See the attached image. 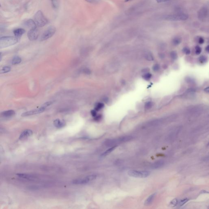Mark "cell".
<instances>
[{
  "label": "cell",
  "instance_id": "cell-1",
  "mask_svg": "<svg viewBox=\"0 0 209 209\" xmlns=\"http://www.w3.org/2000/svg\"><path fill=\"white\" fill-rule=\"evenodd\" d=\"M18 39L13 36H4L0 38V50L11 46L17 43Z\"/></svg>",
  "mask_w": 209,
  "mask_h": 209
},
{
  "label": "cell",
  "instance_id": "cell-2",
  "mask_svg": "<svg viewBox=\"0 0 209 209\" xmlns=\"http://www.w3.org/2000/svg\"><path fill=\"white\" fill-rule=\"evenodd\" d=\"M34 21L36 26L39 27H43L48 23V21L41 10L38 11L35 14Z\"/></svg>",
  "mask_w": 209,
  "mask_h": 209
},
{
  "label": "cell",
  "instance_id": "cell-3",
  "mask_svg": "<svg viewBox=\"0 0 209 209\" xmlns=\"http://www.w3.org/2000/svg\"><path fill=\"white\" fill-rule=\"evenodd\" d=\"M188 19V15L185 13H177L168 15L165 19L170 21H186Z\"/></svg>",
  "mask_w": 209,
  "mask_h": 209
},
{
  "label": "cell",
  "instance_id": "cell-4",
  "mask_svg": "<svg viewBox=\"0 0 209 209\" xmlns=\"http://www.w3.org/2000/svg\"><path fill=\"white\" fill-rule=\"evenodd\" d=\"M128 175L135 178H145L149 175L150 172L148 171L130 170L128 172Z\"/></svg>",
  "mask_w": 209,
  "mask_h": 209
},
{
  "label": "cell",
  "instance_id": "cell-5",
  "mask_svg": "<svg viewBox=\"0 0 209 209\" xmlns=\"http://www.w3.org/2000/svg\"><path fill=\"white\" fill-rule=\"evenodd\" d=\"M56 29L55 27L53 26H50L47 28L44 33L42 34L41 37V41H44L52 37L55 33Z\"/></svg>",
  "mask_w": 209,
  "mask_h": 209
},
{
  "label": "cell",
  "instance_id": "cell-6",
  "mask_svg": "<svg viewBox=\"0 0 209 209\" xmlns=\"http://www.w3.org/2000/svg\"><path fill=\"white\" fill-rule=\"evenodd\" d=\"M198 18L201 21H204L208 17V9L206 7H203L198 12Z\"/></svg>",
  "mask_w": 209,
  "mask_h": 209
},
{
  "label": "cell",
  "instance_id": "cell-7",
  "mask_svg": "<svg viewBox=\"0 0 209 209\" xmlns=\"http://www.w3.org/2000/svg\"><path fill=\"white\" fill-rule=\"evenodd\" d=\"M45 109L46 108L41 106L39 108L36 109L28 111L27 112H24L21 115V116L23 117H28L33 115H37L43 112L45 110Z\"/></svg>",
  "mask_w": 209,
  "mask_h": 209
},
{
  "label": "cell",
  "instance_id": "cell-8",
  "mask_svg": "<svg viewBox=\"0 0 209 209\" xmlns=\"http://www.w3.org/2000/svg\"><path fill=\"white\" fill-rule=\"evenodd\" d=\"M39 34V31L37 28L30 30L28 33V38L30 41H35L38 38Z\"/></svg>",
  "mask_w": 209,
  "mask_h": 209
},
{
  "label": "cell",
  "instance_id": "cell-9",
  "mask_svg": "<svg viewBox=\"0 0 209 209\" xmlns=\"http://www.w3.org/2000/svg\"><path fill=\"white\" fill-rule=\"evenodd\" d=\"M33 134L32 131L30 129H27L24 130L22 132L19 136L20 140H23L26 138L30 136Z\"/></svg>",
  "mask_w": 209,
  "mask_h": 209
},
{
  "label": "cell",
  "instance_id": "cell-10",
  "mask_svg": "<svg viewBox=\"0 0 209 209\" xmlns=\"http://www.w3.org/2000/svg\"><path fill=\"white\" fill-rule=\"evenodd\" d=\"M25 26L30 30L36 28V25L33 20L29 19L25 23Z\"/></svg>",
  "mask_w": 209,
  "mask_h": 209
},
{
  "label": "cell",
  "instance_id": "cell-11",
  "mask_svg": "<svg viewBox=\"0 0 209 209\" xmlns=\"http://www.w3.org/2000/svg\"><path fill=\"white\" fill-rule=\"evenodd\" d=\"M54 124L57 128H60L63 127L66 125V122L64 120H60V119H56L54 121Z\"/></svg>",
  "mask_w": 209,
  "mask_h": 209
},
{
  "label": "cell",
  "instance_id": "cell-12",
  "mask_svg": "<svg viewBox=\"0 0 209 209\" xmlns=\"http://www.w3.org/2000/svg\"><path fill=\"white\" fill-rule=\"evenodd\" d=\"M13 32L15 35V37H16L18 39L20 38L23 34H25V33L26 32V30L22 28H19L14 30Z\"/></svg>",
  "mask_w": 209,
  "mask_h": 209
},
{
  "label": "cell",
  "instance_id": "cell-13",
  "mask_svg": "<svg viewBox=\"0 0 209 209\" xmlns=\"http://www.w3.org/2000/svg\"><path fill=\"white\" fill-rule=\"evenodd\" d=\"M89 182V181L86 177L84 178H81L79 179H75L73 180V183L76 185H81V184H85Z\"/></svg>",
  "mask_w": 209,
  "mask_h": 209
},
{
  "label": "cell",
  "instance_id": "cell-14",
  "mask_svg": "<svg viewBox=\"0 0 209 209\" xmlns=\"http://www.w3.org/2000/svg\"><path fill=\"white\" fill-rule=\"evenodd\" d=\"M15 114V112L14 110H9L4 111V112H2L1 115L4 117H11L14 115Z\"/></svg>",
  "mask_w": 209,
  "mask_h": 209
},
{
  "label": "cell",
  "instance_id": "cell-15",
  "mask_svg": "<svg viewBox=\"0 0 209 209\" xmlns=\"http://www.w3.org/2000/svg\"><path fill=\"white\" fill-rule=\"evenodd\" d=\"M164 162L162 161H156V162H155L153 164L151 168H152L153 169H154L159 168L163 166L164 165Z\"/></svg>",
  "mask_w": 209,
  "mask_h": 209
},
{
  "label": "cell",
  "instance_id": "cell-16",
  "mask_svg": "<svg viewBox=\"0 0 209 209\" xmlns=\"http://www.w3.org/2000/svg\"><path fill=\"white\" fill-rule=\"evenodd\" d=\"M156 193H154V194H151V195L149 196L148 197V198H147V199L146 200L145 203V205L146 206H148V205L150 204L154 200V198L156 196Z\"/></svg>",
  "mask_w": 209,
  "mask_h": 209
},
{
  "label": "cell",
  "instance_id": "cell-17",
  "mask_svg": "<svg viewBox=\"0 0 209 209\" xmlns=\"http://www.w3.org/2000/svg\"><path fill=\"white\" fill-rule=\"evenodd\" d=\"M21 60H22L21 57L19 56H15L13 57V59L12 60V64L15 65L20 63L21 62Z\"/></svg>",
  "mask_w": 209,
  "mask_h": 209
},
{
  "label": "cell",
  "instance_id": "cell-18",
  "mask_svg": "<svg viewBox=\"0 0 209 209\" xmlns=\"http://www.w3.org/2000/svg\"><path fill=\"white\" fill-rule=\"evenodd\" d=\"M116 147H117V146H112V147H111V148L109 149L105 152H104L102 154L101 156V157H104V156H105L108 155L109 154H110L111 152H112L116 148Z\"/></svg>",
  "mask_w": 209,
  "mask_h": 209
},
{
  "label": "cell",
  "instance_id": "cell-19",
  "mask_svg": "<svg viewBox=\"0 0 209 209\" xmlns=\"http://www.w3.org/2000/svg\"><path fill=\"white\" fill-rule=\"evenodd\" d=\"M11 69V68L9 66L4 67L2 69H0V74L9 72L10 71Z\"/></svg>",
  "mask_w": 209,
  "mask_h": 209
},
{
  "label": "cell",
  "instance_id": "cell-20",
  "mask_svg": "<svg viewBox=\"0 0 209 209\" xmlns=\"http://www.w3.org/2000/svg\"><path fill=\"white\" fill-rule=\"evenodd\" d=\"M104 107V105L103 103H96L95 106V110L96 111H99L101 109L103 108Z\"/></svg>",
  "mask_w": 209,
  "mask_h": 209
},
{
  "label": "cell",
  "instance_id": "cell-21",
  "mask_svg": "<svg viewBox=\"0 0 209 209\" xmlns=\"http://www.w3.org/2000/svg\"><path fill=\"white\" fill-rule=\"evenodd\" d=\"M181 38L179 37H176L175 38H174L173 41H172V43L173 44L175 45H178L181 42Z\"/></svg>",
  "mask_w": 209,
  "mask_h": 209
},
{
  "label": "cell",
  "instance_id": "cell-22",
  "mask_svg": "<svg viewBox=\"0 0 209 209\" xmlns=\"http://www.w3.org/2000/svg\"><path fill=\"white\" fill-rule=\"evenodd\" d=\"M145 58H146V59H147V60H149V61H151V60H153V59H154L153 56L150 53H148L146 54Z\"/></svg>",
  "mask_w": 209,
  "mask_h": 209
},
{
  "label": "cell",
  "instance_id": "cell-23",
  "mask_svg": "<svg viewBox=\"0 0 209 209\" xmlns=\"http://www.w3.org/2000/svg\"><path fill=\"white\" fill-rule=\"evenodd\" d=\"M17 175L21 178L25 179H30L31 177L30 175L26 174H18Z\"/></svg>",
  "mask_w": 209,
  "mask_h": 209
},
{
  "label": "cell",
  "instance_id": "cell-24",
  "mask_svg": "<svg viewBox=\"0 0 209 209\" xmlns=\"http://www.w3.org/2000/svg\"><path fill=\"white\" fill-rule=\"evenodd\" d=\"M178 203V200H177V199H174L171 201V202L170 203V206L172 207H175L177 205Z\"/></svg>",
  "mask_w": 209,
  "mask_h": 209
},
{
  "label": "cell",
  "instance_id": "cell-25",
  "mask_svg": "<svg viewBox=\"0 0 209 209\" xmlns=\"http://www.w3.org/2000/svg\"><path fill=\"white\" fill-rule=\"evenodd\" d=\"M153 106V103L151 102H147L145 105V108L147 109H149L151 108Z\"/></svg>",
  "mask_w": 209,
  "mask_h": 209
},
{
  "label": "cell",
  "instance_id": "cell-26",
  "mask_svg": "<svg viewBox=\"0 0 209 209\" xmlns=\"http://www.w3.org/2000/svg\"><path fill=\"white\" fill-rule=\"evenodd\" d=\"M188 200L189 199H184L183 200H181L180 202V203H179V206H183V205L185 204V203H186L187 202V201H188Z\"/></svg>",
  "mask_w": 209,
  "mask_h": 209
},
{
  "label": "cell",
  "instance_id": "cell-27",
  "mask_svg": "<svg viewBox=\"0 0 209 209\" xmlns=\"http://www.w3.org/2000/svg\"><path fill=\"white\" fill-rule=\"evenodd\" d=\"M151 74L150 73H147L146 74H145L143 76V78L145 79L146 80H148L151 78Z\"/></svg>",
  "mask_w": 209,
  "mask_h": 209
},
{
  "label": "cell",
  "instance_id": "cell-28",
  "mask_svg": "<svg viewBox=\"0 0 209 209\" xmlns=\"http://www.w3.org/2000/svg\"><path fill=\"white\" fill-rule=\"evenodd\" d=\"M195 50L196 53V54L198 55V54H200L201 53L202 50H201V48L200 47L198 46L196 47Z\"/></svg>",
  "mask_w": 209,
  "mask_h": 209
},
{
  "label": "cell",
  "instance_id": "cell-29",
  "mask_svg": "<svg viewBox=\"0 0 209 209\" xmlns=\"http://www.w3.org/2000/svg\"><path fill=\"white\" fill-rule=\"evenodd\" d=\"M170 56H171V58L173 59H176L177 57V53L175 52H171Z\"/></svg>",
  "mask_w": 209,
  "mask_h": 209
},
{
  "label": "cell",
  "instance_id": "cell-30",
  "mask_svg": "<svg viewBox=\"0 0 209 209\" xmlns=\"http://www.w3.org/2000/svg\"><path fill=\"white\" fill-rule=\"evenodd\" d=\"M199 60L201 63H204V62H206L207 60V58L206 57L202 56L200 57V58H199Z\"/></svg>",
  "mask_w": 209,
  "mask_h": 209
},
{
  "label": "cell",
  "instance_id": "cell-31",
  "mask_svg": "<svg viewBox=\"0 0 209 209\" xmlns=\"http://www.w3.org/2000/svg\"><path fill=\"white\" fill-rule=\"evenodd\" d=\"M88 2L91 3H98L99 2L100 0H85Z\"/></svg>",
  "mask_w": 209,
  "mask_h": 209
},
{
  "label": "cell",
  "instance_id": "cell-32",
  "mask_svg": "<svg viewBox=\"0 0 209 209\" xmlns=\"http://www.w3.org/2000/svg\"><path fill=\"white\" fill-rule=\"evenodd\" d=\"M52 102H47L45 103L44 104H43V105H42V106L43 107H44V108H46L47 107L49 106H50V105H51V104H52Z\"/></svg>",
  "mask_w": 209,
  "mask_h": 209
},
{
  "label": "cell",
  "instance_id": "cell-33",
  "mask_svg": "<svg viewBox=\"0 0 209 209\" xmlns=\"http://www.w3.org/2000/svg\"><path fill=\"white\" fill-rule=\"evenodd\" d=\"M159 69V65H158V64H156V65H154L153 67V70H154V71H155V72L158 71Z\"/></svg>",
  "mask_w": 209,
  "mask_h": 209
},
{
  "label": "cell",
  "instance_id": "cell-34",
  "mask_svg": "<svg viewBox=\"0 0 209 209\" xmlns=\"http://www.w3.org/2000/svg\"><path fill=\"white\" fill-rule=\"evenodd\" d=\"M182 51L186 54H189L190 53V50L187 47H185L183 49Z\"/></svg>",
  "mask_w": 209,
  "mask_h": 209
},
{
  "label": "cell",
  "instance_id": "cell-35",
  "mask_svg": "<svg viewBox=\"0 0 209 209\" xmlns=\"http://www.w3.org/2000/svg\"><path fill=\"white\" fill-rule=\"evenodd\" d=\"M102 119V115H96V117H94V120L95 121H99L100 120H101V119Z\"/></svg>",
  "mask_w": 209,
  "mask_h": 209
},
{
  "label": "cell",
  "instance_id": "cell-36",
  "mask_svg": "<svg viewBox=\"0 0 209 209\" xmlns=\"http://www.w3.org/2000/svg\"><path fill=\"white\" fill-rule=\"evenodd\" d=\"M83 72L87 74H90L91 73V72L90 69L87 68H86L85 69H83Z\"/></svg>",
  "mask_w": 209,
  "mask_h": 209
},
{
  "label": "cell",
  "instance_id": "cell-37",
  "mask_svg": "<svg viewBox=\"0 0 209 209\" xmlns=\"http://www.w3.org/2000/svg\"><path fill=\"white\" fill-rule=\"evenodd\" d=\"M91 115L93 117H96V116L97 115L96 111L95 110H91Z\"/></svg>",
  "mask_w": 209,
  "mask_h": 209
},
{
  "label": "cell",
  "instance_id": "cell-38",
  "mask_svg": "<svg viewBox=\"0 0 209 209\" xmlns=\"http://www.w3.org/2000/svg\"><path fill=\"white\" fill-rule=\"evenodd\" d=\"M204 42V40L202 37H200L199 39V43L200 44H203Z\"/></svg>",
  "mask_w": 209,
  "mask_h": 209
},
{
  "label": "cell",
  "instance_id": "cell-39",
  "mask_svg": "<svg viewBox=\"0 0 209 209\" xmlns=\"http://www.w3.org/2000/svg\"><path fill=\"white\" fill-rule=\"evenodd\" d=\"M169 0H156V1L158 3H160L166 2H167Z\"/></svg>",
  "mask_w": 209,
  "mask_h": 209
},
{
  "label": "cell",
  "instance_id": "cell-40",
  "mask_svg": "<svg viewBox=\"0 0 209 209\" xmlns=\"http://www.w3.org/2000/svg\"><path fill=\"white\" fill-rule=\"evenodd\" d=\"M103 101H104L105 102V103H108V98H105L103 99Z\"/></svg>",
  "mask_w": 209,
  "mask_h": 209
},
{
  "label": "cell",
  "instance_id": "cell-41",
  "mask_svg": "<svg viewBox=\"0 0 209 209\" xmlns=\"http://www.w3.org/2000/svg\"><path fill=\"white\" fill-rule=\"evenodd\" d=\"M52 1V3H53V5L54 7H56V3L55 2V0H51Z\"/></svg>",
  "mask_w": 209,
  "mask_h": 209
},
{
  "label": "cell",
  "instance_id": "cell-42",
  "mask_svg": "<svg viewBox=\"0 0 209 209\" xmlns=\"http://www.w3.org/2000/svg\"><path fill=\"white\" fill-rule=\"evenodd\" d=\"M206 50L207 52H209V46H208L207 47H206Z\"/></svg>",
  "mask_w": 209,
  "mask_h": 209
},
{
  "label": "cell",
  "instance_id": "cell-43",
  "mask_svg": "<svg viewBox=\"0 0 209 209\" xmlns=\"http://www.w3.org/2000/svg\"><path fill=\"white\" fill-rule=\"evenodd\" d=\"M205 90V91H206V92H207L208 93L209 92V88H206V89Z\"/></svg>",
  "mask_w": 209,
  "mask_h": 209
},
{
  "label": "cell",
  "instance_id": "cell-44",
  "mask_svg": "<svg viewBox=\"0 0 209 209\" xmlns=\"http://www.w3.org/2000/svg\"><path fill=\"white\" fill-rule=\"evenodd\" d=\"M131 0H125V2H127L131 1Z\"/></svg>",
  "mask_w": 209,
  "mask_h": 209
},
{
  "label": "cell",
  "instance_id": "cell-45",
  "mask_svg": "<svg viewBox=\"0 0 209 209\" xmlns=\"http://www.w3.org/2000/svg\"><path fill=\"white\" fill-rule=\"evenodd\" d=\"M1 54H2V53H1V52H0V55H1Z\"/></svg>",
  "mask_w": 209,
  "mask_h": 209
},
{
  "label": "cell",
  "instance_id": "cell-46",
  "mask_svg": "<svg viewBox=\"0 0 209 209\" xmlns=\"http://www.w3.org/2000/svg\"><path fill=\"white\" fill-rule=\"evenodd\" d=\"M1 7V5H0V7Z\"/></svg>",
  "mask_w": 209,
  "mask_h": 209
}]
</instances>
